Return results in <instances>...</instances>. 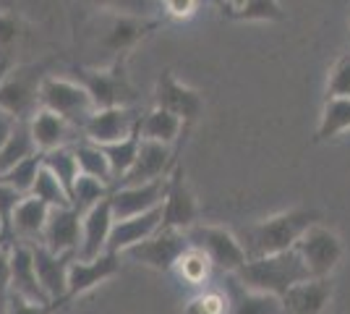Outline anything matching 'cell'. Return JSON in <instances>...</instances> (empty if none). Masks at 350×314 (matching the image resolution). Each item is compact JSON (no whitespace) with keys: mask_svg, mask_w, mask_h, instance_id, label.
<instances>
[{"mask_svg":"<svg viewBox=\"0 0 350 314\" xmlns=\"http://www.w3.org/2000/svg\"><path fill=\"white\" fill-rule=\"evenodd\" d=\"M167 194V179L146 181V183H126V186H113L110 189V207L113 218H133L149 209L160 207Z\"/></svg>","mask_w":350,"mask_h":314,"instance_id":"13","label":"cell"},{"mask_svg":"<svg viewBox=\"0 0 350 314\" xmlns=\"http://www.w3.org/2000/svg\"><path fill=\"white\" fill-rule=\"evenodd\" d=\"M212 3H215L219 11H222V14L230 18V16H233L235 11H238V8H241V5L246 3V0H212Z\"/></svg>","mask_w":350,"mask_h":314,"instance_id":"45","label":"cell"},{"mask_svg":"<svg viewBox=\"0 0 350 314\" xmlns=\"http://www.w3.org/2000/svg\"><path fill=\"white\" fill-rule=\"evenodd\" d=\"M3 239H5V236H3V223H0V244H3Z\"/></svg>","mask_w":350,"mask_h":314,"instance_id":"46","label":"cell"},{"mask_svg":"<svg viewBox=\"0 0 350 314\" xmlns=\"http://www.w3.org/2000/svg\"><path fill=\"white\" fill-rule=\"evenodd\" d=\"M165 18H144V16H123V14H107L103 34H100V47L110 60L118 55H131V50L139 42H144L154 29H160Z\"/></svg>","mask_w":350,"mask_h":314,"instance_id":"8","label":"cell"},{"mask_svg":"<svg viewBox=\"0 0 350 314\" xmlns=\"http://www.w3.org/2000/svg\"><path fill=\"white\" fill-rule=\"evenodd\" d=\"M105 196H110V186L103 183L100 179H92V176H84L79 173V179L71 189V207L84 218L89 209L97 207Z\"/></svg>","mask_w":350,"mask_h":314,"instance_id":"32","label":"cell"},{"mask_svg":"<svg viewBox=\"0 0 350 314\" xmlns=\"http://www.w3.org/2000/svg\"><path fill=\"white\" fill-rule=\"evenodd\" d=\"M31 254L44 293L53 301L68 299V267L76 254H55L44 244H31Z\"/></svg>","mask_w":350,"mask_h":314,"instance_id":"20","label":"cell"},{"mask_svg":"<svg viewBox=\"0 0 350 314\" xmlns=\"http://www.w3.org/2000/svg\"><path fill=\"white\" fill-rule=\"evenodd\" d=\"M113 207H110V196H105L97 207H92L81 218V244H79V259H94L107 252V241L113 231Z\"/></svg>","mask_w":350,"mask_h":314,"instance_id":"19","label":"cell"},{"mask_svg":"<svg viewBox=\"0 0 350 314\" xmlns=\"http://www.w3.org/2000/svg\"><path fill=\"white\" fill-rule=\"evenodd\" d=\"M42 165L47 170H53L55 176L60 179V183L71 192L76 179H79V160H76V152H73V144L71 147H58V150H50V152H42Z\"/></svg>","mask_w":350,"mask_h":314,"instance_id":"35","label":"cell"},{"mask_svg":"<svg viewBox=\"0 0 350 314\" xmlns=\"http://www.w3.org/2000/svg\"><path fill=\"white\" fill-rule=\"evenodd\" d=\"M24 196L27 194L16 192L8 183L0 181V223H3V236H5L3 244H11L14 241V212Z\"/></svg>","mask_w":350,"mask_h":314,"instance_id":"39","label":"cell"},{"mask_svg":"<svg viewBox=\"0 0 350 314\" xmlns=\"http://www.w3.org/2000/svg\"><path fill=\"white\" fill-rule=\"evenodd\" d=\"M21 40H24V21L14 11L3 8L0 11V76L16 66L14 55Z\"/></svg>","mask_w":350,"mask_h":314,"instance_id":"29","label":"cell"},{"mask_svg":"<svg viewBox=\"0 0 350 314\" xmlns=\"http://www.w3.org/2000/svg\"><path fill=\"white\" fill-rule=\"evenodd\" d=\"M73 152H76V160H79V170L84 176L100 179L103 183L113 186V168H110V160H107V155L100 144L81 139V142L73 144Z\"/></svg>","mask_w":350,"mask_h":314,"instance_id":"27","label":"cell"},{"mask_svg":"<svg viewBox=\"0 0 350 314\" xmlns=\"http://www.w3.org/2000/svg\"><path fill=\"white\" fill-rule=\"evenodd\" d=\"M139 120H142V110L136 105L97 107L81 126V134L94 144H110V142H120L133 134L139 129Z\"/></svg>","mask_w":350,"mask_h":314,"instance_id":"11","label":"cell"},{"mask_svg":"<svg viewBox=\"0 0 350 314\" xmlns=\"http://www.w3.org/2000/svg\"><path fill=\"white\" fill-rule=\"evenodd\" d=\"M175 272H178V278H180L183 283L204 285V283H209V278H212V272H215V265H212V259H209L202 249L189 246L183 254L178 257Z\"/></svg>","mask_w":350,"mask_h":314,"instance_id":"31","label":"cell"},{"mask_svg":"<svg viewBox=\"0 0 350 314\" xmlns=\"http://www.w3.org/2000/svg\"><path fill=\"white\" fill-rule=\"evenodd\" d=\"M11 291L14 296H21L34 304H47L53 301L44 293L40 275L34 267V254H31V244L27 241H16L11 244Z\"/></svg>","mask_w":350,"mask_h":314,"instance_id":"17","label":"cell"},{"mask_svg":"<svg viewBox=\"0 0 350 314\" xmlns=\"http://www.w3.org/2000/svg\"><path fill=\"white\" fill-rule=\"evenodd\" d=\"M178 165L173 144H162V142H149L142 139V147L136 155V163L131 165V170L116 181L113 186H126V183H146V181L167 179L170 170Z\"/></svg>","mask_w":350,"mask_h":314,"instance_id":"14","label":"cell"},{"mask_svg":"<svg viewBox=\"0 0 350 314\" xmlns=\"http://www.w3.org/2000/svg\"><path fill=\"white\" fill-rule=\"evenodd\" d=\"M29 131L34 136V144L40 152H50V150H58V147H71L76 142H81L84 134L81 129L66 120L63 116L47 110V107H40L29 120Z\"/></svg>","mask_w":350,"mask_h":314,"instance_id":"16","label":"cell"},{"mask_svg":"<svg viewBox=\"0 0 350 314\" xmlns=\"http://www.w3.org/2000/svg\"><path fill=\"white\" fill-rule=\"evenodd\" d=\"M50 205L42 199L27 194L14 212V241H27V244H40L44 233V223L50 218Z\"/></svg>","mask_w":350,"mask_h":314,"instance_id":"25","label":"cell"},{"mask_svg":"<svg viewBox=\"0 0 350 314\" xmlns=\"http://www.w3.org/2000/svg\"><path fill=\"white\" fill-rule=\"evenodd\" d=\"M92 8L103 14H123V16H144V18H165L162 0H89Z\"/></svg>","mask_w":350,"mask_h":314,"instance_id":"33","label":"cell"},{"mask_svg":"<svg viewBox=\"0 0 350 314\" xmlns=\"http://www.w3.org/2000/svg\"><path fill=\"white\" fill-rule=\"evenodd\" d=\"M321 220L319 209L295 207L285 209L278 215H269L259 223H251L241 236V244L246 249L248 259L254 257L278 254V252H288L295 246V241L306 233L311 225Z\"/></svg>","mask_w":350,"mask_h":314,"instance_id":"1","label":"cell"},{"mask_svg":"<svg viewBox=\"0 0 350 314\" xmlns=\"http://www.w3.org/2000/svg\"><path fill=\"white\" fill-rule=\"evenodd\" d=\"M152 100L157 107H165L175 113L178 118L186 123V129L191 131V126L204 116V97L199 94V90H193L189 84H183L173 68H165L157 81H154V92Z\"/></svg>","mask_w":350,"mask_h":314,"instance_id":"10","label":"cell"},{"mask_svg":"<svg viewBox=\"0 0 350 314\" xmlns=\"http://www.w3.org/2000/svg\"><path fill=\"white\" fill-rule=\"evenodd\" d=\"M186 236H189V244L191 246H196V249H202L209 259H212V265L215 270L219 272H238V270L246 265V249H243V244L241 239L235 236L233 231H228V228H222V225H209V223H199L191 225L189 231H186Z\"/></svg>","mask_w":350,"mask_h":314,"instance_id":"5","label":"cell"},{"mask_svg":"<svg viewBox=\"0 0 350 314\" xmlns=\"http://www.w3.org/2000/svg\"><path fill=\"white\" fill-rule=\"evenodd\" d=\"M160 225H162V205L154 209H149V212H142V215L116 220V223H113V231H110V241H107V252L123 254L129 246L149 239Z\"/></svg>","mask_w":350,"mask_h":314,"instance_id":"22","label":"cell"},{"mask_svg":"<svg viewBox=\"0 0 350 314\" xmlns=\"http://www.w3.org/2000/svg\"><path fill=\"white\" fill-rule=\"evenodd\" d=\"M31 196H37V199H42L44 205H50V207H71V192L60 183V179L53 173V170H47V168H40V173H37V181H34V186H31Z\"/></svg>","mask_w":350,"mask_h":314,"instance_id":"34","label":"cell"},{"mask_svg":"<svg viewBox=\"0 0 350 314\" xmlns=\"http://www.w3.org/2000/svg\"><path fill=\"white\" fill-rule=\"evenodd\" d=\"M66 304H71L68 299H55L47 301V304H34V301H27L21 296H11L8 306L3 314H58Z\"/></svg>","mask_w":350,"mask_h":314,"instance_id":"41","label":"cell"},{"mask_svg":"<svg viewBox=\"0 0 350 314\" xmlns=\"http://www.w3.org/2000/svg\"><path fill=\"white\" fill-rule=\"evenodd\" d=\"M202 0H162V14L165 18H175V21H186L199 11Z\"/></svg>","mask_w":350,"mask_h":314,"instance_id":"43","label":"cell"},{"mask_svg":"<svg viewBox=\"0 0 350 314\" xmlns=\"http://www.w3.org/2000/svg\"><path fill=\"white\" fill-rule=\"evenodd\" d=\"M350 129V97H327L314 142H329Z\"/></svg>","mask_w":350,"mask_h":314,"instance_id":"26","label":"cell"},{"mask_svg":"<svg viewBox=\"0 0 350 314\" xmlns=\"http://www.w3.org/2000/svg\"><path fill=\"white\" fill-rule=\"evenodd\" d=\"M139 131H142V139H149V142H162V144H180L189 129L186 123L178 118L175 113L165 110V107H152L142 113V120H139Z\"/></svg>","mask_w":350,"mask_h":314,"instance_id":"24","label":"cell"},{"mask_svg":"<svg viewBox=\"0 0 350 314\" xmlns=\"http://www.w3.org/2000/svg\"><path fill=\"white\" fill-rule=\"evenodd\" d=\"M327 97H350V50L342 53L329 68Z\"/></svg>","mask_w":350,"mask_h":314,"instance_id":"40","label":"cell"},{"mask_svg":"<svg viewBox=\"0 0 350 314\" xmlns=\"http://www.w3.org/2000/svg\"><path fill=\"white\" fill-rule=\"evenodd\" d=\"M225 293H228V314H288L282 296L246 288L233 272H228Z\"/></svg>","mask_w":350,"mask_h":314,"instance_id":"21","label":"cell"},{"mask_svg":"<svg viewBox=\"0 0 350 314\" xmlns=\"http://www.w3.org/2000/svg\"><path fill=\"white\" fill-rule=\"evenodd\" d=\"M233 275L246 288L275 293V296H285L293 285L304 283V280L311 278L306 262L295 252V246L288 249V252H278V254L246 259V265L238 272H233Z\"/></svg>","mask_w":350,"mask_h":314,"instance_id":"2","label":"cell"},{"mask_svg":"<svg viewBox=\"0 0 350 314\" xmlns=\"http://www.w3.org/2000/svg\"><path fill=\"white\" fill-rule=\"evenodd\" d=\"M120 259L123 257L116 252H105L94 259H79L73 257L71 267H68V301L79 299L89 293L92 288L105 283L107 278H113L120 272Z\"/></svg>","mask_w":350,"mask_h":314,"instance_id":"15","label":"cell"},{"mask_svg":"<svg viewBox=\"0 0 350 314\" xmlns=\"http://www.w3.org/2000/svg\"><path fill=\"white\" fill-rule=\"evenodd\" d=\"M73 79L84 84L94 107L136 105L139 92L129 79V55H118L107 66H76Z\"/></svg>","mask_w":350,"mask_h":314,"instance_id":"3","label":"cell"},{"mask_svg":"<svg viewBox=\"0 0 350 314\" xmlns=\"http://www.w3.org/2000/svg\"><path fill=\"white\" fill-rule=\"evenodd\" d=\"M196 223H199V199L186 181L183 165L178 163L167 176V194L162 202V225L189 231Z\"/></svg>","mask_w":350,"mask_h":314,"instance_id":"12","label":"cell"},{"mask_svg":"<svg viewBox=\"0 0 350 314\" xmlns=\"http://www.w3.org/2000/svg\"><path fill=\"white\" fill-rule=\"evenodd\" d=\"M40 105L63 116L66 120L76 123L79 129L87 123V118L97 110L89 92L84 90V84H79L76 79L68 76H55L47 74L42 79V87H40Z\"/></svg>","mask_w":350,"mask_h":314,"instance_id":"6","label":"cell"},{"mask_svg":"<svg viewBox=\"0 0 350 314\" xmlns=\"http://www.w3.org/2000/svg\"><path fill=\"white\" fill-rule=\"evenodd\" d=\"M40 168H42V152H34L27 160H21L18 165H14L11 170H5V173L0 176V181L8 183L16 192H21V194H29L34 181H37Z\"/></svg>","mask_w":350,"mask_h":314,"instance_id":"36","label":"cell"},{"mask_svg":"<svg viewBox=\"0 0 350 314\" xmlns=\"http://www.w3.org/2000/svg\"><path fill=\"white\" fill-rule=\"evenodd\" d=\"M16 123L18 120L11 116V113H5V110H0V150H3V144L8 142V136L14 134Z\"/></svg>","mask_w":350,"mask_h":314,"instance_id":"44","label":"cell"},{"mask_svg":"<svg viewBox=\"0 0 350 314\" xmlns=\"http://www.w3.org/2000/svg\"><path fill=\"white\" fill-rule=\"evenodd\" d=\"M11 296V244H0V314L5 312Z\"/></svg>","mask_w":350,"mask_h":314,"instance_id":"42","label":"cell"},{"mask_svg":"<svg viewBox=\"0 0 350 314\" xmlns=\"http://www.w3.org/2000/svg\"><path fill=\"white\" fill-rule=\"evenodd\" d=\"M47 76V63H24L14 66L0 76V110L11 113L16 120H31L42 107L40 87Z\"/></svg>","mask_w":350,"mask_h":314,"instance_id":"4","label":"cell"},{"mask_svg":"<svg viewBox=\"0 0 350 314\" xmlns=\"http://www.w3.org/2000/svg\"><path fill=\"white\" fill-rule=\"evenodd\" d=\"M332 299V278H308L282 296L288 314H321Z\"/></svg>","mask_w":350,"mask_h":314,"instance_id":"23","label":"cell"},{"mask_svg":"<svg viewBox=\"0 0 350 314\" xmlns=\"http://www.w3.org/2000/svg\"><path fill=\"white\" fill-rule=\"evenodd\" d=\"M110 160V168H113V183L120 181L129 170L131 165L136 163V155H139V147H142V131L136 129L133 134H129L126 139L120 142H110V144H100ZM113 189V186H110Z\"/></svg>","mask_w":350,"mask_h":314,"instance_id":"30","label":"cell"},{"mask_svg":"<svg viewBox=\"0 0 350 314\" xmlns=\"http://www.w3.org/2000/svg\"><path fill=\"white\" fill-rule=\"evenodd\" d=\"M295 252L306 262L311 278H332L345 249L335 231L317 223L295 241Z\"/></svg>","mask_w":350,"mask_h":314,"instance_id":"9","label":"cell"},{"mask_svg":"<svg viewBox=\"0 0 350 314\" xmlns=\"http://www.w3.org/2000/svg\"><path fill=\"white\" fill-rule=\"evenodd\" d=\"M40 244L55 254H76L81 244V215L73 207H53Z\"/></svg>","mask_w":350,"mask_h":314,"instance_id":"18","label":"cell"},{"mask_svg":"<svg viewBox=\"0 0 350 314\" xmlns=\"http://www.w3.org/2000/svg\"><path fill=\"white\" fill-rule=\"evenodd\" d=\"M183 314H228V293L225 291H202L186 301Z\"/></svg>","mask_w":350,"mask_h":314,"instance_id":"38","label":"cell"},{"mask_svg":"<svg viewBox=\"0 0 350 314\" xmlns=\"http://www.w3.org/2000/svg\"><path fill=\"white\" fill-rule=\"evenodd\" d=\"M230 18L233 21H285L288 14L282 11L280 0H246Z\"/></svg>","mask_w":350,"mask_h":314,"instance_id":"37","label":"cell"},{"mask_svg":"<svg viewBox=\"0 0 350 314\" xmlns=\"http://www.w3.org/2000/svg\"><path fill=\"white\" fill-rule=\"evenodd\" d=\"M189 246L191 244H189L186 231L160 225L149 239L129 246L120 257H129L133 262H139V265H144V267L157 270V272H173L178 257L183 254Z\"/></svg>","mask_w":350,"mask_h":314,"instance_id":"7","label":"cell"},{"mask_svg":"<svg viewBox=\"0 0 350 314\" xmlns=\"http://www.w3.org/2000/svg\"><path fill=\"white\" fill-rule=\"evenodd\" d=\"M34 152H40V150H37L34 136H31V131H29V120H18L14 134L8 136V142H5L3 150H0V176H3L5 170H11L14 165H18L21 160H27Z\"/></svg>","mask_w":350,"mask_h":314,"instance_id":"28","label":"cell"}]
</instances>
